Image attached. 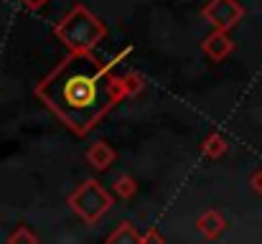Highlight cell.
Returning <instances> with one entry per match:
<instances>
[{
    "label": "cell",
    "instance_id": "cell-12",
    "mask_svg": "<svg viewBox=\"0 0 262 244\" xmlns=\"http://www.w3.org/2000/svg\"><path fill=\"white\" fill-rule=\"evenodd\" d=\"M8 242L10 244H18V242H28V244H33L36 242V234L28 229V227H18L10 237H8Z\"/></svg>",
    "mask_w": 262,
    "mask_h": 244
},
{
    "label": "cell",
    "instance_id": "cell-6",
    "mask_svg": "<svg viewBox=\"0 0 262 244\" xmlns=\"http://www.w3.org/2000/svg\"><path fill=\"white\" fill-rule=\"evenodd\" d=\"M87 163L94 168V170H107L112 163L117 161V153H115V148L110 145V143H104V140H97V143H92L87 150Z\"/></svg>",
    "mask_w": 262,
    "mask_h": 244
},
{
    "label": "cell",
    "instance_id": "cell-8",
    "mask_svg": "<svg viewBox=\"0 0 262 244\" xmlns=\"http://www.w3.org/2000/svg\"><path fill=\"white\" fill-rule=\"evenodd\" d=\"M227 140H224V135H219V132H211V135H206L204 138V143H201V153L206 156V158H211V161H216V158H222L224 153H227Z\"/></svg>",
    "mask_w": 262,
    "mask_h": 244
},
{
    "label": "cell",
    "instance_id": "cell-15",
    "mask_svg": "<svg viewBox=\"0 0 262 244\" xmlns=\"http://www.w3.org/2000/svg\"><path fill=\"white\" fill-rule=\"evenodd\" d=\"M26 3V8H31V10H36V8H41L46 0H23Z\"/></svg>",
    "mask_w": 262,
    "mask_h": 244
},
{
    "label": "cell",
    "instance_id": "cell-14",
    "mask_svg": "<svg viewBox=\"0 0 262 244\" xmlns=\"http://www.w3.org/2000/svg\"><path fill=\"white\" fill-rule=\"evenodd\" d=\"M140 242H156V244H161L163 242V237H161V234H156V232H148V234H143V237H140Z\"/></svg>",
    "mask_w": 262,
    "mask_h": 244
},
{
    "label": "cell",
    "instance_id": "cell-2",
    "mask_svg": "<svg viewBox=\"0 0 262 244\" xmlns=\"http://www.w3.org/2000/svg\"><path fill=\"white\" fill-rule=\"evenodd\" d=\"M56 38L69 49L79 54H92L107 36V26L84 5H74L54 28Z\"/></svg>",
    "mask_w": 262,
    "mask_h": 244
},
{
    "label": "cell",
    "instance_id": "cell-1",
    "mask_svg": "<svg viewBox=\"0 0 262 244\" xmlns=\"http://www.w3.org/2000/svg\"><path fill=\"white\" fill-rule=\"evenodd\" d=\"M120 56H127V51L117 54V59ZM115 61L102 64L92 54L72 51L41 84H36V97L74 135H87L120 99L127 97L122 77H115L112 72Z\"/></svg>",
    "mask_w": 262,
    "mask_h": 244
},
{
    "label": "cell",
    "instance_id": "cell-5",
    "mask_svg": "<svg viewBox=\"0 0 262 244\" xmlns=\"http://www.w3.org/2000/svg\"><path fill=\"white\" fill-rule=\"evenodd\" d=\"M201 51H204L211 61H224V59L234 51V41L229 38V31L214 28V33L201 41Z\"/></svg>",
    "mask_w": 262,
    "mask_h": 244
},
{
    "label": "cell",
    "instance_id": "cell-13",
    "mask_svg": "<svg viewBox=\"0 0 262 244\" xmlns=\"http://www.w3.org/2000/svg\"><path fill=\"white\" fill-rule=\"evenodd\" d=\"M250 186H252V191H255L257 196H262V168H257V170L250 175Z\"/></svg>",
    "mask_w": 262,
    "mask_h": 244
},
{
    "label": "cell",
    "instance_id": "cell-4",
    "mask_svg": "<svg viewBox=\"0 0 262 244\" xmlns=\"http://www.w3.org/2000/svg\"><path fill=\"white\" fill-rule=\"evenodd\" d=\"M201 15H204L206 23H211L214 28L229 31V28H234V26L242 20L245 8H242L237 0H209V3L201 8Z\"/></svg>",
    "mask_w": 262,
    "mask_h": 244
},
{
    "label": "cell",
    "instance_id": "cell-11",
    "mask_svg": "<svg viewBox=\"0 0 262 244\" xmlns=\"http://www.w3.org/2000/svg\"><path fill=\"white\" fill-rule=\"evenodd\" d=\"M122 84H125V94H127V97L140 94V92H143V86H145V81H143V77H140L138 72L125 74V77H122Z\"/></svg>",
    "mask_w": 262,
    "mask_h": 244
},
{
    "label": "cell",
    "instance_id": "cell-7",
    "mask_svg": "<svg viewBox=\"0 0 262 244\" xmlns=\"http://www.w3.org/2000/svg\"><path fill=\"white\" fill-rule=\"evenodd\" d=\"M196 227H199V232H201L206 239H216V237L227 229V221H224V216H222L216 209H209V211H204V214L196 219Z\"/></svg>",
    "mask_w": 262,
    "mask_h": 244
},
{
    "label": "cell",
    "instance_id": "cell-9",
    "mask_svg": "<svg viewBox=\"0 0 262 244\" xmlns=\"http://www.w3.org/2000/svg\"><path fill=\"white\" fill-rule=\"evenodd\" d=\"M107 242H110V244H122V242L138 244V242H140V234L135 232V227H133L130 221H122V224H117V229L107 237Z\"/></svg>",
    "mask_w": 262,
    "mask_h": 244
},
{
    "label": "cell",
    "instance_id": "cell-10",
    "mask_svg": "<svg viewBox=\"0 0 262 244\" xmlns=\"http://www.w3.org/2000/svg\"><path fill=\"white\" fill-rule=\"evenodd\" d=\"M112 191H115L117 196H122V198H133V196H135V191H138V183H135L130 175H120V178L115 181Z\"/></svg>",
    "mask_w": 262,
    "mask_h": 244
},
{
    "label": "cell",
    "instance_id": "cell-3",
    "mask_svg": "<svg viewBox=\"0 0 262 244\" xmlns=\"http://www.w3.org/2000/svg\"><path fill=\"white\" fill-rule=\"evenodd\" d=\"M67 204L84 224H97L104 214H110V209L115 206V198L97 178H87L69 193Z\"/></svg>",
    "mask_w": 262,
    "mask_h": 244
}]
</instances>
